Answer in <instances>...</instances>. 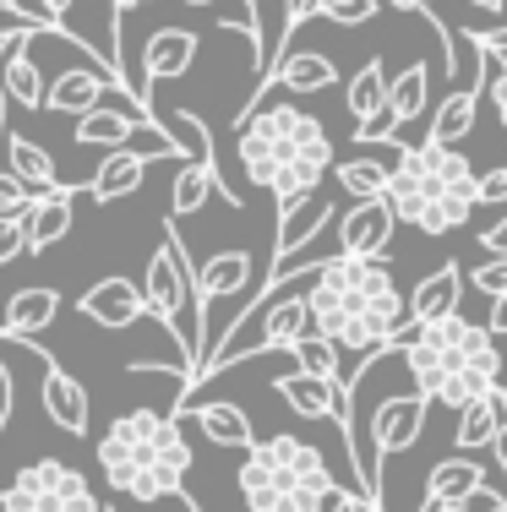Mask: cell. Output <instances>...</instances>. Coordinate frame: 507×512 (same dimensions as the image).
<instances>
[{
    "label": "cell",
    "mask_w": 507,
    "mask_h": 512,
    "mask_svg": "<svg viewBox=\"0 0 507 512\" xmlns=\"http://www.w3.org/2000/svg\"><path fill=\"white\" fill-rule=\"evenodd\" d=\"M50 28H28V33H11L6 55H0V82H6L11 104L17 109H44V99H50V82H44L39 60H33V39Z\"/></svg>",
    "instance_id": "obj_16"
},
{
    "label": "cell",
    "mask_w": 507,
    "mask_h": 512,
    "mask_svg": "<svg viewBox=\"0 0 507 512\" xmlns=\"http://www.w3.org/2000/svg\"><path fill=\"white\" fill-rule=\"evenodd\" d=\"M382 202L398 213V224H415L420 235H453L480 207V169L458 148L420 142L393 169V186Z\"/></svg>",
    "instance_id": "obj_5"
},
{
    "label": "cell",
    "mask_w": 507,
    "mask_h": 512,
    "mask_svg": "<svg viewBox=\"0 0 507 512\" xmlns=\"http://www.w3.org/2000/svg\"><path fill=\"white\" fill-rule=\"evenodd\" d=\"M11 409H17V387H11V371H6V360H0V431L11 425Z\"/></svg>",
    "instance_id": "obj_44"
},
{
    "label": "cell",
    "mask_w": 507,
    "mask_h": 512,
    "mask_svg": "<svg viewBox=\"0 0 507 512\" xmlns=\"http://www.w3.org/2000/svg\"><path fill=\"white\" fill-rule=\"evenodd\" d=\"M6 169L22 180V186H33V191H60V186H71V180H60L55 158L44 153L39 142H28V137H6Z\"/></svg>",
    "instance_id": "obj_32"
},
{
    "label": "cell",
    "mask_w": 507,
    "mask_h": 512,
    "mask_svg": "<svg viewBox=\"0 0 507 512\" xmlns=\"http://www.w3.org/2000/svg\"><path fill=\"white\" fill-rule=\"evenodd\" d=\"M6 44H11V33H6ZM6 44H0V55H6ZM6 120H11V93H6V82H0V142H6Z\"/></svg>",
    "instance_id": "obj_49"
},
{
    "label": "cell",
    "mask_w": 507,
    "mask_h": 512,
    "mask_svg": "<svg viewBox=\"0 0 507 512\" xmlns=\"http://www.w3.org/2000/svg\"><path fill=\"white\" fill-rule=\"evenodd\" d=\"M71 6H77V0H39L44 22H55V28H60V22H66V11H71Z\"/></svg>",
    "instance_id": "obj_47"
},
{
    "label": "cell",
    "mask_w": 507,
    "mask_h": 512,
    "mask_svg": "<svg viewBox=\"0 0 507 512\" xmlns=\"http://www.w3.org/2000/svg\"><path fill=\"white\" fill-rule=\"evenodd\" d=\"M159 126L169 131V137H175L180 158L219 169V153H213V137H208V126H202V115H191V109H164V115H159ZM219 180H224V175H219Z\"/></svg>",
    "instance_id": "obj_33"
},
{
    "label": "cell",
    "mask_w": 507,
    "mask_h": 512,
    "mask_svg": "<svg viewBox=\"0 0 507 512\" xmlns=\"http://www.w3.org/2000/svg\"><path fill=\"white\" fill-rule=\"evenodd\" d=\"M39 355H44V344H39ZM39 398H44V414H50L66 436H88V425H93L88 387H82L71 371H60V360H50V355H44V387H39Z\"/></svg>",
    "instance_id": "obj_13"
},
{
    "label": "cell",
    "mask_w": 507,
    "mask_h": 512,
    "mask_svg": "<svg viewBox=\"0 0 507 512\" xmlns=\"http://www.w3.org/2000/svg\"><path fill=\"white\" fill-rule=\"evenodd\" d=\"M273 82H279V88H289V93H328L333 82H338V71H333V60L322 55V50H295V55H284L279 66H273V77L262 82L257 99H251L246 109H257L262 99H268ZM246 109H240V115H246Z\"/></svg>",
    "instance_id": "obj_23"
},
{
    "label": "cell",
    "mask_w": 507,
    "mask_h": 512,
    "mask_svg": "<svg viewBox=\"0 0 507 512\" xmlns=\"http://www.w3.org/2000/svg\"><path fill=\"white\" fill-rule=\"evenodd\" d=\"M110 88L126 93V82H120L115 71H93V66L60 71V77L50 82V99H44V109H55V115H88V109L110 104Z\"/></svg>",
    "instance_id": "obj_21"
},
{
    "label": "cell",
    "mask_w": 507,
    "mask_h": 512,
    "mask_svg": "<svg viewBox=\"0 0 507 512\" xmlns=\"http://www.w3.org/2000/svg\"><path fill=\"white\" fill-rule=\"evenodd\" d=\"M486 327H491L497 338H507V295H502V300H491V316H486Z\"/></svg>",
    "instance_id": "obj_48"
},
{
    "label": "cell",
    "mask_w": 507,
    "mask_h": 512,
    "mask_svg": "<svg viewBox=\"0 0 507 512\" xmlns=\"http://www.w3.org/2000/svg\"><path fill=\"white\" fill-rule=\"evenodd\" d=\"M420 512H448V502H437V496H426V507Z\"/></svg>",
    "instance_id": "obj_54"
},
{
    "label": "cell",
    "mask_w": 507,
    "mask_h": 512,
    "mask_svg": "<svg viewBox=\"0 0 507 512\" xmlns=\"http://www.w3.org/2000/svg\"><path fill=\"white\" fill-rule=\"evenodd\" d=\"M382 11V0H311V17H328L338 28H360Z\"/></svg>",
    "instance_id": "obj_38"
},
{
    "label": "cell",
    "mask_w": 507,
    "mask_h": 512,
    "mask_svg": "<svg viewBox=\"0 0 507 512\" xmlns=\"http://www.w3.org/2000/svg\"><path fill=\"white\" fill-rule=\"evenodd\" d=\"M469 289V273L458 262L437 267V273H426L415 284V295H409V327H431V322H448L458 316V300H464Z\"/></svg>",
    "instance_id": "obj_20"
},
{
    "label": "cell",
    "mask_w": 507,
    "mask_h": 512,
    "mask_svg": "<svg viewBox=\"0 0 507 512\" xmlns=\"http://www.w3.org/2000/svg\"><path fill=\"white\" fill-rule=\"evenodd\" d=\"M60 316V295L55 289H22V295L6 300V316H0V333L11 338H39Z\"/></svg>",
    "instance_id": "obj_30"
},
{
    "label": "cell",
    "mask_w": 507,
    "mask_h": 512,
    "mask_svg": "<svg viewBox=\"0 0 507 512\" xmlns=\"http://www.w3.org/2000/svg\"><path fill=\"white\" fill-rule=\"evenodd\" d=\"M142 289H148V316L180 344V355H186V365H191V382L202 387V344L186 327V311L197 316L202 295H197V273H191V262H186V246H180V235H175V218L164 224L159 251L148 256V284ZM197 327H202V316H197Z\"/></svg>",
    "instance_id": "obj_7"
},
{
    "label": "cell",
    "mask_w": 507,
    "mask_h": 512,
    "mask_svg": "<svg viewBox=\"0 0 507 512\" xmlns=\"http://www.w3.org/2000/svg\"><path fill=\"white\" fill-rule=\"evenodd\" d=\"M480 485H486V469H480L469 453H458V458H442L437 469H431V496L437 502H464V496H475Z\"/></svg>",
    "instance_id": "obj_35"
},
{
    "label": "cell",
    "mask_w": 507,
    "mask_h": 512,
    "mask_svg": "<svg viewBox=\"0 0 507 512\" xmlns=\"http://www.w3.org/2000/svg\"><path fill=\"white\" fill-rule=\"evenodd\" d=\"M0 512H11V507H6V496H0Z\"/></svg>",
    "instance_id": "obj_56"
},
{
    "label": "cell",
    "mask_w": 507,
    "mask_h": 512,
    "mask_svg": "<svg viewBox=\"0 0 507 512\" xmlns=\"http://www.w3.org/2000/svg\"><path fill=\"white\" fill-rule=\"evenodd\" d=\"M153 158H180V148H175V137L169 142H142V148H115V153H104V164L88 175V197L93 202H126L131 191L148 180V164Z\"/></svg>",
    "instance_id": "obj_11"
},
{
    "label": "cell",
    "mask_w": 507,
    "mask_h": 512,
    "mask_svg": "<svg viewBox=\"0 0 507 512\" xmlns=\"http://www.w3.org/2000/svg\"><path fill=\"white\" fill-rule=\"evenodd\" d=\"M279 398L289 409L300 414V420H333L338 431H344V382H328V376H311V371H289L279 376Z\"/></svg>",
    "instance_id": "obj_18"
},
{
    "label": "cell",
    "mask_w": 507,
    "mask_h": 512,
    "mask_svg": "<svg viewBox=\"0 0 507 512\" xmlns=\"http://www.w3.org/2000/svg\"><path fill=\"white\" fill-rule=\"evenodd\" d=\"M0 496H6L11 512H104V502L88 485V474H77L60 458L28 463Z\"/></svg>",
    "instance_id": "obj_9"
},
{
    "label": "cell",
    "mask_w": 507,
    "mask_h": 512,
    "mask_svg": "<svg viewBox=\"0 0 507 512\" xmlns=\"http://www.w3.org/2000/svg\"><path fill=\"white\" fill-rule=\"evenodd\" d=\"M480 202H486V207L507 202V169H491V175H480Z\"/></svg>",
    "instance_id": "obj_43"
},
{
    "label": "cell",
    "mask_w": 507,
    "mask_h": 512,
    "mask_svg": "<svg viewBox=\"0 0 507 512\" xmlns=\"http://www.w3.org/2000/svg\"><path fill=\"white\" fill-rule=\"evenodd\" d=\"M344 104H349V115H355L360 137H382V131H388L382 120H388V104H393V77L377 55L344 82Z\"/></svg>",
    "instance_id": "obj_14"
},
{
    "label": "cell",
    "mask_w": 507,
    "mask_h": 512,
    "mask_svg": "<svg viewBox=\"0 0 507 512\" xmlns=\"http://www.w3.org/2000/svg\"><path fill=\"white\" fill-rule=\"evenodd\" d=\"M295 360H300V371H311V376H328V382H344L338 376V344H328L322 333H306L295 344Z\"/></svg>",
    "instance_id": "obj_37"
},
{
    "label": "cell",
    "mask_w": 507,
    "mask_h": 512,
    "mask_svg": "<svg viewBox=\"0 0 507 512\" xmlns=\"http://www.w3.org/2000/svg\"><path fill=\"white\" fill-rule=\"evenodd\" d=\"M426 409H431V398L420 393V387H409V393H388V398H377V409L366 414V420H371V442H377V453H382V458L409 453V447L420 442V425H426ZM349 414H360V409H349ZM344 425H349V420H344Z\"/></svg>",
    "instance_id": "obj_10"
},
{
    "label": "cell",
    "mask_w": 507,
    "mask_h": 512,
    "mask_svg": "<svg viewBox=\"0 0 507 512\" xmlns=\"http://www.w3.org/2000/svg\"><path fill=\"white\" fill-rule=\"evenodd\" d=\"M491 453H497V469H502V480H507V425L497 431V442H491Z\"/></svg>",
    "instance_id": "obj_50"
},
{
    "label": "cell",
    "mask_w": 507,
    "mask_h": 512,
    "mask_svg": "<svg viewBox=\"0 0 507 512\" xmlns=\"http://www.w3.org/2000/svg\"><path fill=\"white\" fill-rule=\"evenodd\" d=\"M251 289V256L246 251H213L208 262L197 267V295L202 306H219V300H235L240 311V295ZM240 327V322H235Z\"/></svg>",
    "instance_id": "obj_25"
},
{
    "label": "cell",
    "mask_w": 507,
    "mask_h": 512,
    "mask_svg": "<svg viewBox=\"0 0 507 512\" xmlns=\"http://www.w3.org/2000/svg\"><path fill=\"white\" fill-rule=\"evenodd\" d=\"M333 224V202L322 191H306V197H289L279 202V229H273V256L289 262L306 246H317V235Z\"/></svg>",
    "instance_id": "obj_12"
},
{
    "label": "cell",
    "mask_w": 507,
    "mask_h": 512,
    "mask_svg": "<svg viewBox=\"0 0 507 512\" xmlns=\"http://www.w3.org/2000/svg\"><path fill=\"white\" fill-rule=\"evenodd\" d=\"M235 126H240L235 153L246 180L273 191L279 202L322 191V175L338 164L328 126L317 115H306L300 104H262L251 115H240Z\"/></svg>",
    "instance_id": "obj_2"
},
{
    "label": "cell",
    "mask_w": 507,
    "mask_h": 512,
    "mask_svg": "<svg viewBox=\"0 0 507 512\" xmlns=\"http://www.w3.org/2000/svg\"><path fill=\"white\" fill-rule=\"evenodd\" d=\"M99 469L120 496H131V502H164V496H180L186 491V474H191L186 420L153 414V409L120 414L110 431L99 436Z\"/></svg>",
    "instance_id": "obj_4"
},
{
    "label": "cell",
    "mask_w": 507,
    "mask_h": 512,
    "mask_svg": "<svg viewBox=\"0 0 507 512\" xmlns=\"http://www.w3.org/2000/svg\"><path fill=\"white\" fill-rule=\"evenodd\" d=\"M306 289H311V278H273L268 295H262V306H257V316H251V333H229L224 344L208 355V365H202V382H208L213 371H224L229 360L257 355V349H289V355H295L300 338L317 333Z\"/></svg>",
    "instance_id": "obj_8"
},
{
    "label": "cell",
    "mask_w": 507,
    "mask_h": 512,
    "mask_svg": "<svg viewBox=\"0 0 507 512\" xmlns=\"http://www.w3.org/2000/svg\"><path fill=\"white\" fill-rule=\"evenodd\" d=\"M213 186H224V180H219V169H208V164H191V158H180L175 191H169V218H191V213H202V202L213 197Z\"/></svg>",
    "instance_id": "obj_34"
},
{
    "label": "cell",
    "mask_w": 507,
    "mask_h": 512,
    "mask_svg": "<svg viewBox=\"0 0 507 512\" xmlns=\"http://www.w3.org/2000/svg\"><path fill=\"white\" fill-rule=\"evenodd\" d=\"M33 202V186H22L11 169H0V213H22Z\"/></svg>",
    "instance_id": "obj_41"
},
{
    "label": "cell",
    "mask_w": 507,
    "mask_h": 512,
    "mask_svg": "<svg viewBox=\"0 0 507 512\" xmlns=\"http://www.w3.org/2000/svg\"><path fill=\"white\" fill-rule=\"evenodd\" d=\"M502 393H507V387H502Z\"/></svg>",
    "instance_id": "obj_58"
},
{
    "label": "cell",
    "mask_w": 507,
    "mask_h": 512,
    "mask_svg": "<svg viewBox=\"0 0 507 512\" xmlns=\"http://www.w3.org/2000/svg\"><path fill=\"white\" fill-rule=\"evenodd\" d=\"M486 99V82H480V66H475V82H464V88H453L448 99L437 104V115H431L426 126V142H442V148H458V142L475 131V109Z\"/></svg>",
    "instance_id": "obj_26"
},
{
    "label": "cell",
    "mask_w": 507,
    "mask_h": 512,
    "mask_svg": "<svg viewBox=\"0 0 507 512\" xmlns=\"http://www.w3.org/2000/svg\"><path fill=\"white\" fill-rule=\"evenodd\" d=\"M382 6H398V11H431V0H382Z\"/></svg>",
    "instance_id": "obj_52"
},
{
    "label": "cell",
    "mask_w": 507,
    "mask_h": 512,
    "mask_svg": "<svg viewBox=\"0 0 507 512\" xmlns=\"http://www.w3.org/2000/svg\"><path fill=\"white\" fill-rule=\"evenodd\" d=\"M328 512H377V502H366L360 491H338L328 502Z\"/></svg>",
    "instance_id": "obj_45"
},
{
    "label": "cell",
    "mask_w": 507,
    "mask_h": 512,
    "mask_svg": "<svg viewBox=\"0 0 507 512\" xmlns=\"http://www.w3.org/2000/svg\"><path fill=\"white\" fill-rule=\"evenodd\" d=\"M235 485L251 512H328V502L338 496L322 447L300 442V436H257Z\"/></svg>",
    "instance_id": "obj_6"
},
{
    "label": "cell",
    "mask_w": 507,
    "mask_h": 512,
    "mask_svg": "<svg viewBox=\"0 0 507 512\" xmlns=\"http://www.w3.org/2000/svg\"><path fill=\"white\" fill-rule=\"evenodd\" d=\"M333 175H338V186L349 191V202H382V197H388V186H393V169L382 164V158L360 153V148L349 158H338Z\"/></svg>",
    "instance_id": "obj_31"
},
{
    "label": "cell",
    "mask_w": 507,
    "mask_h": 512,
    "mask_svg": "<svg viewBox=\"0 0 507 512\" xmlns=\"http://www.w3.org/2000/svg\"><path fill=\"white\" fill-rule=\"evenodd\" d=\"M398 213L388 202H349L338 213V251L344 256H382L393 240Z\"/></svg>",
    "instance_id": "obj_17"
},
{
    "label": "cell",
    "mask_w": 507,
    "mask_h": 512,
    "mask_svg": "<svg viewBox=\"0 0 507 512\" xmlns=\"http://www.w3.org/2000/svg\"><path fill=\"white\" fill-rule=\"evenodd\" d=\"M448 512H507V496L491 491V485H480L475 496H464V502H453Z\"/></svg>",
    "instance_id": "obj_42"
},
{
    "label": "cell",
    "mask_w": 507,
    "mask_h": 512,
    "mask_svg": "<svg viewBox=\"0 0 507 512\" xmlns=\"http://www.w3.org/2000/svg\"><path fill=\"white\" fill-rule=\"evenodd\" d=\"M191 60H197V33L191 28H159L148 39L142 71H148V82H175V77L191 71Z\"/></svg>",
    "instance_id": "obj_28"
},
{
    "label": "cell",
    "mask_w": 507,
    "mask_h": 512,
    "mask_svg": "<svg viewBox=\"0 0 507 512\" xmlns=\"http://www.w3.org/2000/svg\"><path fill=\"white\" fill-rule=\"evenodd\" d=\"M480 246H486L491 256H507V218H497V224H491L486 235H480Z\"/></svg>",
    "instance_id": "obj_46"
},
{
    "label": "cell",
    "mask_w": 507,
    "mask_h": 512,
    "mask_svg": "<svg viewBox=\"0 0 507 512\" xmlns=\"http://www.w3.org/2000/svg\"><path fill=\"white\" fill-rule=\"evenodd\" d=\"M148 115H137V109H110V104H99V109H88V115H77V148H131V137L137 131H164V126H142Z\"/></svg>",
    "instance_id": "obj_24"
},
{
    "label": "cell",
    "mask_w": 507,
    "mask_h": 512,
    "mask_svg": "<svg viewBox=\"0 0 507 512\" xmlns=\"http://www.w3.org/2000/svg\"><path fill=\"white\" fill-rule=\"evenodd\" d=\"M175 420L197 425L213 447H240V453L257 447V431H251V420H246V409H240V404H180Z\"/></svg>",
    "instance_id": "obj_22"
},
{
    "label": "cell",
    "mask_w": 507,
    "mask_h": 512,
    "mask_svg": "<svg viewBox=\"0 0 507 512\" xmlns=\"http://www.w3.org/2000/svg\"><path fill=\"white\" fill-rule=\"evenodd\" d=\"M469 50H475V66H480V82H486V99L497 109V120L507 126V50H491L480 33H464Z\"/></svg>",
    "instance_id": "obj_36"
},
{
    "label": "cell",
    "mask_w": 507,
    "mask_h": 512,
    "mask_svg": "<svg viewBox=\"0 0 507 512\" xmlns=\"http://www.w3.org/2000/svg\"><path fill=\"white\" fill-rule=\"evenodd\" d=\"M246 512H251V507H246Z\"/></svg>",
    "instance_id": "obj_59"
},
{
    "label": "cell",
    "mask_w": 507,
    "mask_h": 512,
    "mask_svg": "<svg viewBox=\"0 0 507 512\" xmlns=\"http://www.w3.org/2000/svg\"><path fill=\"white\" fill-rule=\"evenodd\" d=\"M311 322L317 333L338 349H355L360 360H377L398 349L409 322V300L398 295L393 273L377 256H328V262L311 273Z\"/></svg>",
    "instance_id": "obj_1"
},
{
    "label": "cell",
    "mask_w": 507,
    "mask_h": 512,
    "mask_svg": "<svg viewBox=\"0 0 507 512\" xmlns=\"http://www.w3.org/2000/svg\"><path fill=\"white\" fill-rule=\"evenodd\" d=\"M469 289H480L486 300L507 295V256H486L480 267H469Z\"/></svg>",
    "instance_id": "obj_39"
},
{
    "label": "cell",
    "mask_w": 507,
    "mask_h": 512,
    "mask_svg": "<svg viewBox=\"0 0 507 512\" xmlns=\"http://www.w3.org/2000/svg\"><path fill=\"white\" fill-rule=\"evenodd\" d=\"M426 99H431V66H426V60H409V66L393 77V104H388L393 126L382 131V137L404 142V126H415V120L426 115Z\"/></svg>",
    "instance_id": "obj_27"
},
{
    "label": "cell",
    "mask_w": 507,
    "mask_h": 512,
    "mask_svg": "<svg viewBox=\"0 0 507 512\" xmlns=\"http://www.w3.org/2000/svg\"><path fill=\"white\" fill-rule=\"evenodd\" d=\"M28 256V218L22 213H0V267Z\"/></svg>",
    "instance_id": "obj_40"
},
{
    "label": "cell",
    "mask_w": 507,
    "mask_h": 512,
    "mask_svg": "<svg viewBox=\"0 0 507 512\" xmlns=\"http://www.w3.org/2000/svg\"><path fill=\"white\" fill-rule=\"evenodd\" d=\"M104 6H110V17L120 22V17H126V11H137V6H148V0H104Z\"/></svg>",
    "instance_id": "obj_51"
},
{
    "label": "cell",
    "mask_w": 507,
    "mask_h": 512,
    "mask_svg": "<svg viewBox=\"0 0 507 512\" xmlns=\"http://www.w3.org/2000/svg\"><path fill=\"white\" fill-rule=\"evenodd\" d=\"M469 6H480V11H507V0H469Z\"/></svg>",
    "instance_id": "obj_53"
},
{
    "label": "cell",
    "mask_w": 507,
    "mask_h": 512,
    "mask_svg": "<svg viewBox=\"0 0 507 512\" xmlns=\"http://www.w3.org/2000/svg\"><path fill=\"white\" fill-rule=\"evenodd\" d=\"M398 349H404L409 382L442 409H464L475 398L497 393V376H502L497 333L475 327L464 311L448 316V322H431V327H409L398 338Z\"/></svg>",
    "instance_id": "obj_3"
},
{
    "label": "cell",
    "mask_w": 507,
    "mask_h": 512,
    "mask_svg": "<svg viewBox=\"0 0 507 512\" xmlns=\"http://www.w3.org/2000/svg\"><path fill=\"white\" fill-rule=\"evenodd\" d=\"M77 197H88V180L82 186H60V191H39V197L22 207V218H28V256L50 251L71 235V207H77Z\"/></svg>",
    "instance_id": "obj_19"
},
{
    "label": "cell",
    "mask_w": 507,
    "mask_h": 512,
    "mask_svg": "<svg viewBox=\"0 0 507 512\" xmlns=\"http://www.w3.org/2000/svg\"><path fill=\"white\" fill-rule=\"evenodd\" d=\"M0 6H17V0H0Z\"/></svg>",
    "instance_id": "obj_57"
},
{
    "label": "cell",
    "mask_w": 507,
    "mask_h": 512,
    "mask_svg": "<svg viewBox=\"0 0 507 512\" xmlns=\"http://www.w3.org/2000/svg\"><path fill=\"white\" fill-rule=\"evenodd\" d=\"M77 311L88 316L93 327H110V333H120V327L142 322V311H148V289L131 284V278H99V284L77 300Z\"/></svg>",
    "instance_id": "obj_15"
},
{
    "label": "cell",
    "mask_w": 507,
    "mask_h": 512,
    "mask_svg": "<svg viewBox=\"0 0 507 512\" xmlns=\"http://www.w3.org/2000/svg\"><path fill=\"white\" fill-rule=\"evenodd\" d=\"M186 6H213V0H186Z\"/></svg>",
    "instance_id": "obj_55"
},
{
    "label": "cell",
    "mask_w": 507,
    "mask_h": 512,
    "mask_svg": "<svg viewBox=\"0 0 507 512\" xmlns=\"http://www.w3.org/2000/svg\"><path fill=\"white\" fill-rule=\"evenodd\" d=\"M502 425H507V393L497 387V393H486V398H475V404L458 409V431H453L458 453H480V447H491Z\"/></svg>",
    "instance_id": "obj_29"
}]
</instances>
